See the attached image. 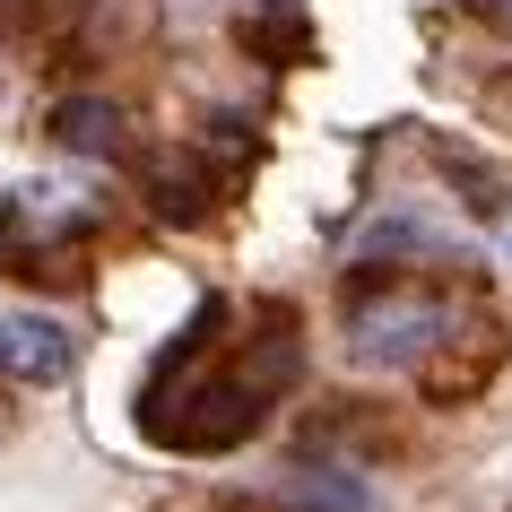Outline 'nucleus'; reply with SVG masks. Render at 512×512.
I'll list each match as a JSON object with an SVG mask.
<instances>
[{
	"label": "nucleus",
	"instance_id": "obj_1",
	"mask_svg": "<svg viewBox=\"0 0 512 512\" xmlns=\"http://www.w3.org/2000/svg\"><path fill=\"white\" fill-rule=\"evenodd\" d=\"M296 374H304V339L287 304L217 296L191 313L183 339H165L157 374L139 391V426L165 452H235L243 434H261V417Z\"/></svg>",
	"mask_w": 512,
	"mask_h": 512
},
{
	"label": "nucleus",
	"instance_id": "obj_2",
	"mask_svg": "<svg viewBox=\"0 0 512 512\" xmlns=\"http://www.w3.org/2000/svg\"><path fill=\"white\" fill-rule=\"evenodd\" d=\"M443 330H452V304L426 296V287H408V278L365 287V296L348 304V339H356L365 365H426V356L443 348Z\"/></svg>",
	"mask_w": 512,
	"mask_h": 512
},
{
	"label": "nucleus",
	"instance_id": "obj_3",
	"mask_svg": "<svg viewBox=\"0 0 512 512\" xmlns=\"http://www.w3.org/2000/svg\"><path fill=\"white\" fill-rule=\"evenodd\" d=\"M70 356H79V339L53 313H0V374L9 382H61Z\"/></svg>",
	"mask_w": 512,
	"mask_h": 512
},
{
	"label": "nucleus",
	"instance_id": "obj_4",
	"mask_svg": "<svg viewBox=\"0 0 512 512\" xmlns=\"http://www.w3.org/2000/svg\"><path fill=\"white\" fill-rule=\"evenodd\" d=\"M53 139H61V148H79V157H122V105H105V96H70V105L53 113Z\"/></svg>",
	"mask_w": 512,
	"mask_h": 512
},
{
	"label": "nucleus",
	"instance_id": "obj_5",
	"mask_svg": "<svg viewBox=\"0 0 512 512\" xmlns=\"http://www.w3.org/2000/svg\"><path fill=\"white\" fill-rule=\"evenodd\" d=\"M296 512H374V504H365V486L322 478V486H304V495H296Z\"/></svg>",
	"mask_w": 512,
	"mask_h": 512
},
{
	"label": "nucleus",
	"instance_id": "obj_6",
	"mask_svg": "<svg viewBox=\"0 0 512 512\" xmlns=\"http://www.w3.org/2000/svg\"><path fill=\"white\" fill-rule=\"evenodd\" d=\"M495 9H504V18H512V0H495Z\"/></svg>",
	"mask_w": 512,
	"mask_h": 512
}]
</instances>
